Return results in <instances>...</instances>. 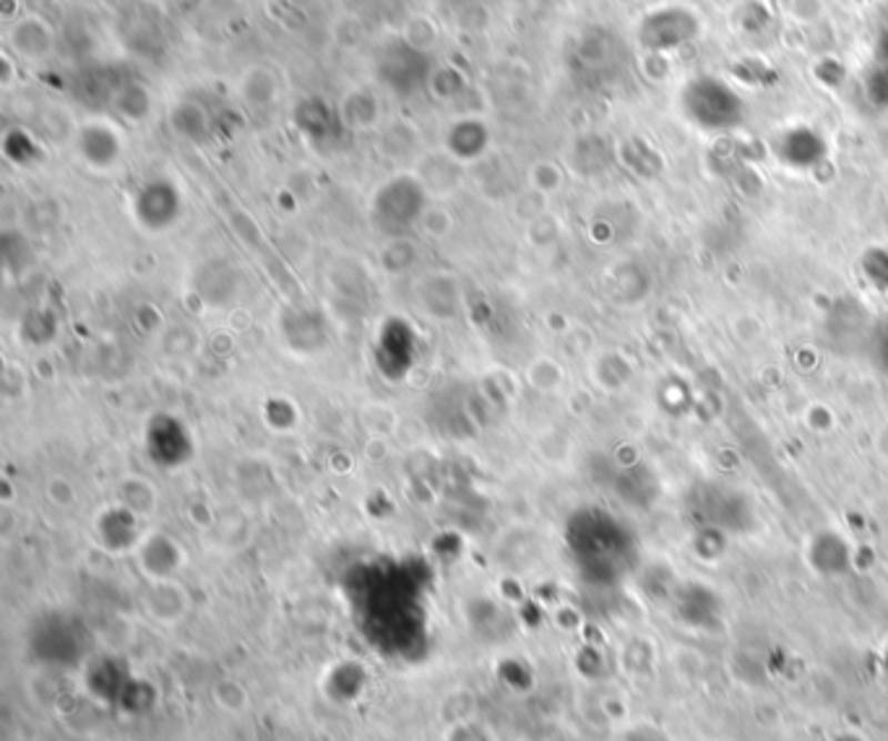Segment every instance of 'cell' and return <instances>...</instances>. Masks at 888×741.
<instances>
[{
    "label": "cell",
    "mask_w": 888,
    "mask_h": 741,
    "mask_svg": "<svg viewBox=\"0 0 888 741\" xmlns=\"http://www.w3.org/2000/svg\"><path fill=\"white\" fill-rule=\"evenodd\" d=\"M147 615L160 625H178L191 611V596L178 580H149L144 591Z\"/></svg>",
    "instance_id": "cell-1"
},
{
    "label": "cell",
    "mask_w": 888,
    "mask_h": 741,
    "mask_svg": "<svg viewBox=\"0 0 888 741\" xmlns=\"http://www.w3.org/2000/svg\"><path fill=\"white\" fill-rule=\"evenodd\" d=\"M702 505V516L706 520L709 531H729V528H740L748 520V510L743 508V497L727 489H709L702 491V497H696Z\"/></svg>",
    "instance_id": "cell-2"
},
{
    "label": "cell",
    "mask_w": 888,
    "mask_h": 741,
    "mask_svg": "<svg viewBox=\"0 0 888 741\" xmlns=\"http://www.w3.org/2000/svg\"><path fill=\"white\" fill-rule=\"evenodd\" d=\"M677 617L690 627H712L719 617V601L709 588L683 586L675 596Z\"/></svg>",
    "instance_id": "cell-3"
},
{
    "label": "cell",
    "mask_w": 888,
    "mask_h": 741,
    "mask_svg": "<svg viewBox=\"0 0 888 741\" xmlns=\"http://www.w3.org/2000/svg\"><path fill=\"white\" fill-rule=\"evenodd\" d=\"M810 559H813V565L818 567V572H824V575L845 572L847 562H849L847 544L841 541L837 534L816 536V541H813V547H810Z\"/></svg>",
    "instance_id": "cell-4"
},
{
    "label": "cell",
    "mask_w": 888,
    "mask_h": 741,
    "mask_svg": "<svg viewBox=\"0 0 888 741\" xmlns=\"http://www.w3.org/2000/svg\"><path fill=\"white\" fill-rule=\"evenodd\" d=\"M212 694L216 708L224 710V713L232 718L245 715L248 710H251V692H248L238 679H222V682H216Z\"/></svg>",
    "instance_id": "cell-5"
},
{
    "label": "cell",
    "mask_w": 888,
    "mask_h": 741,
    "mask_svg": "<svg viewBox=\"0 0 888 741\" xmlns=\"http://www.w3.org/2000/svg\"><path fill=\"white\" fill-rule=\"evenodd\" d=\"M865 271H868V276L872 278V282H876L878 286H884V292H888V255L886 258L880 255L878 261H870Z\"/></svg>",
    "instance_id": "cell-6"
},
{
    "label": "cell",
    "mask_w": 888,
    "mask_h": 741,
    "mask_svg": "<svg viewBox=\"0 0 888 741\" xmlns=\"http://www.w3.org/2000/svg\"><path fill=\"white\" fill-rule=\"evenodd\" d=\"M876 354L884 362V367H888V323L878 331V342H876Z\"/></svg>",
    "instance_id": "cell-7"
},
{
    "label": "cell",
    "mask_w": 888,
    "mask_h": 741,
    "mask_svg": "<svg viewBox=\"0 0 888 741\" xmlns=\"http://www.w3.org/2000/svg\"><path fill=\"white\" fill-rule=\"evenodd\" d=\"M884 667H886V671H888V650L884 653Z\"/></svg>",
    "instance_id": "cell-8"
}]
</instances>
